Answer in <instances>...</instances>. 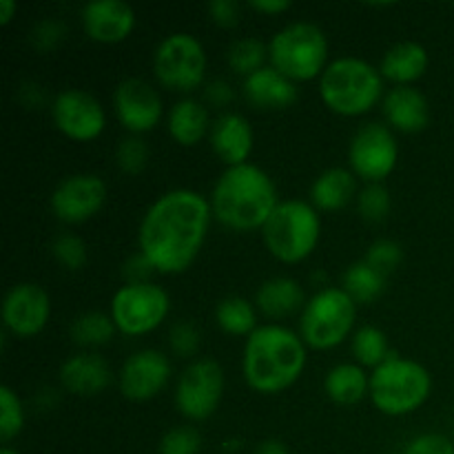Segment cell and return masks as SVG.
I'll list each match as a JSON object with an SVG mask.
<instances>
[{"mask_svg":"<svg viewBox=\"0 0 454 454\" xmlns=\"http://www.w3.org/2000/svg\"><path fill=\"white\" fill-rule=\"evenodd\" d=\"M80 18L87 38L100 44L122 43L136 27V12L122 0H93L84 4Z\"/></svg>","mask_w":454,"mask_h":454,"instance_id":"obj_18","label":"cell"},{"mask_svg":"<svg viewBox=\"0 0 454 454\" xmlns=\"http://www.w3.org/2000/svg\"><path fill=\"white\" fill-rule=\"evenodd\" d=\"M364 260L372 266V269L380 270L381 275L388 278L390 273L399 269V264L403 262V248L399 247L395 239H377L371 244L366 257Z\"/></svg>","mask_w":454,"mask_h":454,"instance_id":"obj_38","label":"cell"},{"mask_svg":"<svg viewBox=\"0 0 454 454\" xmlns=\"http://www.w3.org/2000/svg\"><path fill=\"white\" fill-rule=\"evenodd\" d=\"M114 109L118 122L131 136L153 131L164 114L162 96L158 89L140 78H127L115 87Z\"/></svg>","mask_w":454,"mask_h":454,"instance_id":"obj_15","label":"cell"},{"mask_svg":"<svg viewBox=\"0 0 454 454\" xmlns=\"http://www.w3.org/2000/svg\"><path fill=\"white\" fill-rule=\"evenodd\" d=\"M202 434L191 426H176L160 439V454H200Z\"/></svg>","mask_w":454,"mask_h":454,"instance_id":"obj_37","label":"cell"},{"mask_svg":"<svg viewBox=\"0 0 454 454\" xmlns=\"http://www.w3.org/2000/svg\"><path fill=\"white\" fill-rule=\"evenodd\" d=\"M386 124L395 131L419 133L430 122L428 98L415 87H393L381 100Z\"/></svg>","mask_w":454,"mask_h":454,"instance_id":"obj_22","label":"cell"},{"mask_svg":"<svg viewBox=\"0 0 454 454\" xmlns=\"http://www.w3.org/2000/svg\"><path fill=\"white\" fill-rule=\"evenodd\" d=\"M106 182L96 173H75L65 177L49 198L51 213L65 224H82L106 204Z\"/></svg>","mask_w":454,"mask_h":454,"instance_id":"obj_14","label":"cell"},{"mask_svg":"<svg viewBox=\"0 0 454 454\" xmlns=\"http://www.w3.org/2000/svg\"><path fill=\"white\" fill-rule=\"evenodd\" d=\"M207 12L211 16V20L215 25L224 27V29H231L239 22L242 18V7H239L238 0H211L207 4Z\"/></svg>","mask_w":454,"mask_h":454,"instance_id":"obj_42","label":"cell"},{"mask_svg":"<svg viewBox=\"0 0 454 454\" xmlns=\"http://www.w3.org/2000/svg\"><path fill=\"white\" fill-rule=\"evenodd\" d=\"M255 454H288L286 443L279 442V439H266L257 446Z\"/></svg>","mask_w":454,"mask_h":454,"instance_id":"obj_46","label":"cell"},{"mask_svg":"<svg viewBox=\"0 0 454 454\" xmlns=\"http://www.w3.org/2000/svg\"><path fill=\"white\" fill-rule=\"evenodd\" d=\"M168 346L177 357H193L200 350V331L191 322H177L168 333Z\"/></svg>","mask_w":454,"mask_h":454,"instance_id":"obj_40","label":"cell"},{"mask_svg":"<svg viewBox=\"0 0 454 454\" xmlns=\"http://www.w3.org/2000/svg\"><path fill=\"white\" fill-rule=\"evenodd\" d=\"M0 454H20V452L13 450V448H9V446H3V450H0Z\"/></svg>","mask_w":454,"mask_h":454,"instance_id":"obj_48","label":"cell"},{"mask_svg":"<svg viewBox=\"0 0 454 454\" xmlns=\"http://www.w3.org/2000/svg\"><path fill=\"white\" fill-rule=\"evenodd\" d=\"M149 146L140 136H127L115 149V164L127 176H140L149 164Z\"/></svg>","mask_w":454,"mask_h":454,"instance_id":"obj_36","label":"cell"},{"mask_svg":"<svg viewBox=\"0 0 454 454\" xmlns=\"http://www.w3.org/2000/svg\"><path fill=\"white\" fill-rule=\"evenodd\" d=\"M319 96L337 115L357 118L384 100V78L368 60L341 56L328 62L319 78Z\"/></svg>","mask_w":454,"mask_h":454,"instance_id":"obj_4","label":"cell"},{"mask_svg":"<svg viewBox=\"0 0 454 454\" xmlns=\"http://www.w3.org/2000/svg\"><path fill=\"white\" fill-rule=\"evenodd\" d=\"M357 304L344 288L326 286L306 301L300 315V337L313 350H331L353 333Z\"/></svg>","mask_w":454,"mask_h":454,"instance_id":"obj_8","label":"cell"},{"mask_svg":"<svg viewBox=\"0 0 454 454\" xmlns=\"http://www.w3.org/2000/svg\"><path fill=\"white\" fill-rule=\"evenodd\" d=\"M235 91L226 80H213L204 89V100L211 106H226L229 102H233Z\"/></svg>","mask_w":454,"mask_h":454,"instance_id":"obj_44","label":"cell"},{"mask_svg":"<svg viewBox=\"0 0 454 454\" xmlns=\"http://www.w3.org/2000/svg\"><path fill=\"white\" fill-rule=\"evenodd\" d=\"M171 380V362L164 353L145 348L133 353L120 368V393L131 402H149Z\"/></svg>","mask_w":454,"mask_h":454,"instance_id":"obj_17","label":"cell"},{"mask_svg":"<svg viewBox=\"0 0 454 454\" xmlns=\"http://www.w3.org/2000/svg\"><path fill=\"white\" fill-rule=\"evenodd\" d=\"M208 202L213 217L224 229L244 233L264 229L279 200L269 173L247 162L239 167H226V171L217 177Z\"/></svg>","mask_w":454,"mask_h":454,"instance_id":"obj_3","label":"cell"},{"mask_svg":"<svg viewBox=\"0 0 454 454\" xmlns=\"http://www.w3.org/2000/svg\"><path fill=\"white\" fill-rule=\"evenodd\" d=\"M248 7L257 13H264V16H278V13L288 12L291 3L288 0H251Z\"/></svg>","mask_w":454,"mask_h":454,"instance_id":"obj_45","label":"cell"},{"mask_svg":"<svg viewBox=\"0 0 454 454\" xmlns=\"http://www.w3.org/2000/svg\"><path fill=\"white\" fill-rule=\"evenodd\" d=\"M215 322L226 335L248 337L257 328V310L247 297L231 295L215 306Z\"/></svg>","mask_w":454,"mask_h":454,"instance_id":"obj_29","label":"cell"},{"mask_svg":"<svg viewBox=\"0 0 454 454\" xmlns=\"http://www.w3.org/2000/svg\"><path fill=\"white\" fill-rule=\"evenodd\" d=\"M155 80L168 91L191 93L204 84L207 51L204 44L186 31H176L160 40L153 53Z\"/></svg>","mask_w":454,"mask_h":454,"instance_id":"obj_9","label":"cell"},{"mask_svg":"<svg viewBox=\"0 0 454 454\" xmlns=\"http://www.w3.org/2000/svg\"><path fill=\"white\" fill-rule=\"evenodd\" d=\"M403 454H454V443L437 433L419 434L408 443Z\"/></svg>","mask_w":454,"mask_h":454,"instance_id":"obj_41","label":"cell"},{"mask_svg":"<svg viewBox=\"0 0 454 454\" xmlns=\"http://www.w3.org/2000/svg\"><path fill=\"white\" fill-rule=\"evenodd\" d=\"M304 368L306 344L300 333L282 324H264L247 337L242 372L248 388L255 393H284L300 380Z\"/></svg>","mask_w":454,"mask_h":454,"instance_id":"obj_2","label":"cell"},{"mask_svg":"<svg viewBox=\"0 0 454 454\" xmlns=\"http://www.w3.org/2000/svg\"><path fill=\"white\" fill-rule=\"evenodd\" d=\"M155 273L153 264H151L149 260H146L142 253H137V255H133L131 260L124 264L122 269V275L127 278V284H145V282H151V275Z\"/></svg>","mask_w":454,"mask_h":454,"instance_id":"obj_43","label":"cell"},{"mask_svg":"<svg viewBox=\"0 0 454 454\" xmlns=\"http://www.w3.org/2000/svg\"><path fill=\"white\" fill-rule=\"evenodd\" d=\"M269 62L293 82L322 78L328 67L326 34L313 22H291L270 38Z\"/></svg>","mask_w":454,"mask_h":454,"instance_id":"obj_7","label":"cell"},{"mask_svg":"<svg viewBox=\"0 0 454 454\" xmlns=\"http://www.w3.org/2000/svg\"><path fill=\"white\" fill-rule=\"evenodd\" d=\"M16 12L18 4L13 0H0V25H9Z\"/></svg>","mask_w":454,"mask_h":454,"instance_id":"obj_47","label":"cell"},{"mask_svg":"<svg viewBox=\"0 0 454 454\" xmlns=\"http://www.w3.org/2000/svg\"><path fill=\"white\" fill-rule=\"evenodd\" d=\"M71 340L82 348H98L114 340L118 333L111 315L102 313V310H87V313L78 315L71 324Z\"/></svg>","mask_w":454,"mask_h":454,"instance_id":"obj_30","label":"cell"},{"mask_svg":"<svg viewBox=\"0 0 454 454\" xmlns=\"http://www.w3.org/2000/svg\"><path fill=\"white\" fill-rule=\"evenodd\" d=\"M51 118L58 131L74 142H93L106 127L100 100L82 89H65L51 102Z\"/></svg>","mask_w":454,"mask_h":454,"instance_id":"obj_13","label":"cell"},{"mask_svg":"<svg viewBox=\"0 0 454 454\" xmlns=\"http://www.w3.org/2000/svg\"><path fill=\"white\" fill-rule=\"evenodd\" d=\"M224 371L213 359H195L184 368L176 386V408L189 421H207L220 408Z\"/></svg>","mask_w":454,"mask_h":454,"instance_id":"obj_12","label":"cell"},{"mask_svg":"<svg viewBox=\"0 0 454 454\" xmlns=\"http://www.w3.org/2000/svg\"><path fill=\"white\" fill-rule=\"evenodd\" d=\"M324 390L337 406H355L371 395V375L359 364H337L328 371Z\"/></svg>","mask_w":454,"mask_h":454,"instance_id":"obj_27","label":"cell"},{"mask_svg":"<svg viewBox=\"0 0 454 454\" xmlns=\"http://www.w3.org/2000/svg\"><path fill=\"white\" fill-rule=\"evenodd\" d=\"M399 160L397 137L388 124L366 122L355 131L348 146L350 171L368 184H381Z\"/></svg>","mask_w":454,"mask_h":454,"instance_id":"obj_11","label":"cell"},{"mask_svg":"<svg viewBox=\"0 0 454 454\" xmlns=\"http://www.w3.org/2000/svg\"><path fill=\"white\" fill-rule=\"evenodd\" d=\"M51 317V300L47 291L34 282L13 284L3 301L4 331L13 337H35Z\"/></svg>","mask_w":454,"mask_h":454,"instance_id":"obj_16","label":"cell"},{"mask_svg":"<svg viewBox=\"0 0 454 454\" xmlns=\"http://www.w3.org/2000/svg\"><path fill=\"white\" fill-rule=\"evenodd\" d=\"M171 300L162 286L153 282L122 284L111 300V319L118 333L140 337L153 333L167 319Z\"/></svg>","mask_w":454,"mask_h":454,"instance_id":"obj_10","label":"cell"},{"mask_svg":"<svg viewBox=\"0 0 454 454\" xmlns=\"http://www.w3.org/2000/svg\"><path fill=\"white\" fill-rule=\"evenodd\" d=\"M168 136L180 146H195L211 133V115L204 102L184 98L171 106L167 118Z\"/></svg>","mask_w":454,"mask_h":454,"instance_id":"obj_26","label":"cell"},{"mask_svg":"<svg viewBox=\"0 0 454 454\" xmlns=\"http://www.w3.org/2000/svg\"><path fill=\"white\" fill-rule=\"evenodd\" d=\"M211 202L193 189H173L160 195L137 229V248L153 264L155 273H184L207 242Z\"/></svg>","mask_w":454,"mask_h":454,"instance_id":"obj_1","label":"cell"},{"mask_svg":"<svg viewBox=\"0 0 454 454\" xmlns=\"http://www.w3.org/2000/svg\"><path fill=\"white\" fill-rule=\"evenodd\" d=\"M226 60H229V67L242 78H248V75L257 74L260 69H264L266 60H269V44L264 40L255 38V35H248V38L235 40L229 47V53H226Z\"/></svg>","mask_w":454,"mask_h":454,"instance_id":"obj_32","label":"cell"},{"mask_svg":"<svg viewBox=\"0 0 454 454\" xmlns=\"http://www.w3.org/2000/svg\"><path fill=\"white\" fill-rule=\"evenodd\" d=\"M428 51L419 43H399L384 53L380 74L384 80L395 82V87H412L428 71Z\"/></svg>","mask_w":454,"mask_h":454,"instance_id":"obj_24","label":"cell"},{"mask_svg":"<svg viewBox=\"0 0 454 454\" xmlns=\"http://www.w3.org/2000/svg\"><path fill=\"white\" fill-rule=\"evenodd\" d=\"M266 248L284 264L309 260L322 238V217L310 202L284 200L262 229Z\"/></svg>","mask_w":454,"mask_h":454,"instance_id":"obj_5","label":"cell"},{"mask_svg":"<svg viewBox=\"0 0 454 454\" xmlns=\"http://www.w3.org/2000/svg\"><path fill=\"white\" fill-rule=\"evenodd\" d=\"M390 207H393V198H390L388 186L381 184H366V189L359 191L357 195V208L359 215L371 224H380L388 217Z\"/></svg>","mask_w":454,"mask_h":454,"instance_id":"obj_34","label":"cell"},{"mask_svg":"<svg viewBox=\"0 0 454 454\" xmlns=\"http://www.w3.org/2000/svg\"><path fill=\"white\" fill-rule=\"evenodd\" d=\"M67 35V27L62 20H56V18H44V20L35 22L34 29H31V44L34 49H38L40 53H49L53 49H58L62 44Z\"/></svg>","mask_w":454,"mask_h":454,"instance_id":"obj_39","label":"cell"},{"mask_svg":"<svg viewBox=\"0 0 454 454\" xmlns=\"http://www.w3.org/2000/svg\"><path fill=\"white\" fill-rule=\"evenodd\" d=\"M51 255L67 270H82L89 262V248L75 233H60L51 242Z\"/></svg>","mask_w":454,"mask_h":454,"instance_id":"obj_35","label":"cell"},{"mask_svg":"<svg viewBox=\"0 0 454 454\" xmlns=\"http://www.w3.org/2000/svg\"><path fill=\"white\" fill-rule=\"evenodd\" d=\"M25 428V408L16 390L0 386V439L7 446Z\"/></svg>","mask_w":454,"mask_h":454,"instance_id":"obj_33","label":"cell"},{"mask_svg":"<svg viewBox=\"0 0 454 454\" xmlns=\"http://www.w3.org/2000/svg\"><path fill=\"white\" fill-rule=\"evenodd\" d=\"M353 348L355 359L362 368H380L381 364L388 362L393 357V350L388 346V337L381 328L377 326H362L355 331L353 335Z\"/></svg>","mask_w":454,"mask_h":454,"instance_id":"obj_31","label":"cell"},{"mask_svg":"<svg viewBox=\"0 0 454 454\" xmlns=\"http://www.w3.org/2000/svg\"><path fill=\"white\" fill-rule=\"evenodd\" d=\"M350 168L333 167L315 177L310 186V204L317 211L335 213L348 207L357 195V180Z\"/></svg>","mask_w":454,"mask_h":454,"instance_id":"obj_25","label":"cell"},{"mask_svg":"<svg viewBox=\"0 0 454 454\" xmlns=\"http://www.w3.org/2000/svg\"><path fill=\"white\" fill-rule=\"evenodd\" d=\"M433 393V377L419 362L393 353L388 362L371 375V402L388 417H403L419 411Z\"/></svg>","mask_w":454,"mask_h":454,"instance_id":"obj_6","label":"cell"},{"mask_svg":"<svg viewBox=\"0 0 454 454\" xmlns=\"http://www.w3.org/2000/svg\"><path fill=\"white\" fill-rule=\"evenodd\" d=\"M244 98L248 105L260 111H282L288 109L300 98L297 82L288 80L286 75L279 74L273 67H264L257 74L248 75L242 82Z\"/></svg>","mask_w":454,"mask_h":454,"instance_id":"obj_20","label":"cell"},{"mask_svg":"<svg viewBox=\"0 0 454 454\" xmlns=\"http://www.w3.org/2000/svg\"><path fill=\"white\" fill-rule=\"evenodd\" d=\"M208 142L226 167H239L251 158L255 136L251 122L242 114H224L213 122Z\"/></svg>","mask_w":454,"mask_h":454,"instance_id":"obj_19","label":"cell"},{"mask_svg":"<svg viewBox=\"0 0 454 454\" xmlns=\"http://www.w3.org/2000/svg\"><path fill=\"white\" fill-rule=\"evenodd\" d=\"M306 293L297 279L279 275L270 278L257 288L255 306L264 317L269 319H284L291 315L301 313L306 306Z\"/></svg>","mask_w":454,"mask_h":454,"instance_id":"obj_23","label":"cell"},{"mask_svg":"<svg viewBox=\"0 0 454 454\" xmlns=\"http://www.w3.org/2000/svg\"><path fill=\"white\" fill-rule=\"evenodd\" d=\"M111 366L98 353H78L60 366V384L78 397H96L111 384Z\"/></svg>","mask_w":454,"mask_h":454,"instance_id":"obj_21","label":"cell"},{"mask_svg":"<svg viewBox=\"0 0 454 454\" xmlns=\"http://www.w3.org/2000/svg\"><path fill=\"white\" fill-rule=\"evenodd\" d=\"M341 284H344L341 288L348 293L355 304H372V301H377L384 295L386 275H381L366 260H362L346 269Z\"/></svg>","mask_w":454,"mask_h":454,"instance_id":"obj_28","label":"cell"}]
</instances>
